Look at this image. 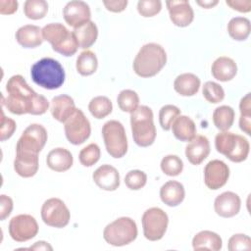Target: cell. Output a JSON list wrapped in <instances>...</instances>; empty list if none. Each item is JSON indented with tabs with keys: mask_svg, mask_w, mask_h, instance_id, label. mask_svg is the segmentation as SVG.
<instances>
[{
	"mask_svg": "<svg viewBox=\"0 0 251 251\" xmlns=\"http://www.w3.org/2000/svg\"><path fill=\"white\" fill-rule=\"evenodd\" d=\"M64 129L68 141L74 145L82 144L88 139L91 133L88 119L83 112L77 108L64 123Z\"/></svg>",
	"mask_w": 251,
	"mask_h": 251,
	"instance_id": "30bf717a",
	"label": "cell"
},
{
	"mask_svg": "<svg viewBox=\"0 0 251 251\" xmlns=\"http://www.w3.org/2000/svg\"><path fill=\"white\" fill-rule=\"evenodd\" d=\"M105 241L113 246H125L137 237L135 222L128 217H121L106 226L103 230Z\"/></svg>",
	"mask_w": 251,
	"mask_h": 251,
	"instance_id": "52a82bcc",
	"label": "cell"
},
{
	"mask_svg": "<svg viewBox=\"0 0 251 251\" xmlns=\"http://www.w3.org/2000/svg\"><path fill=\"white\" fill-rule=\"evenodd\" d=\"M118 106L123 112L132 113L139 106V96L131 89L122 90L117 98Z\"/></svg>",
	"mask_w": 251,
	"mask_h": 251,
	"instance_id": "836d02e7",
	"label": "cell"
},
{
	"mask_svg": "<svg viewBox=\"0 0 251 251\" xmlns=\"http://www.w3.org/2000/svg\"><path fill=\"white\" fill-rule=\"evenodd\" d=\"M227 249L229 251L250 250L251 249V239L246 234H242V233L233 234L228 239Z\"/></svg>",
	"mask_w": 251,
	"mask_h": 251,
	"instance_id": "7bdbcfd3",
	"label": "cell"
},
{
	"mask_svg": "<svg viewBox=\"0 0 251 251\" xmlns=\"http://www.w3.org/2000/svg\"><path fill=\"white\" fill-rule=\"evenodd\" d=\"M161 9L162 2L160 0H139L137 2V11L144 18L157 15Z\"/></svg>",
	"mask_w": 251,
	"mask_h": 251,
	"instance_id": "b9f144b4",
	"label": "cell"
},
{
	"mask_svg": "<svg viewBox=\"0 0 251 251\" xmlns=\"http://www.w3.org/2000/svg\"><path fill=\"white\" fill-rule=\"evenodd\" d=\"M16 39L25 48H35L42 44V29L34 25H23L17 30Z\"/></svg>",
	"mask_w": 251,
	"mask_h": 251,
	"instance_id": "cb8c5ba5",
	"label": "cell"
},
{
	"mask_svg": "<svg viewBox=\"0 0 251 251\" xmlns=\"http://www.w3.org/2000/svg\"><path fill=\"white\" fill-rule=\"evenodd\" d=\"M30 249H39V250H52V246H50L47 242L45 241H37L35 242L34 245L30 247Z\"/></svg>",
	"mask_w": 251,
	"mask_h": 251,
	"instance_id": "f907efd6",
	"label": "cell"
},
{
	"mask_svg": "<svg viewBox=\"0 0 251 251\" xmlns=\"http://www.w3.org/2000/svg\"><path fill=\"white\" fill-rule=\"evenodd\" d=\"M185 196L183 185L176 180H169L160 188V198L163 203L170 207L179 205Z\"/></svg>",
	"mask_w": 251,
	"mask_h": 251,
	"instance_id": "603a6c76",
	"label": "cell"
},
{
	"mask_svg": "<svg viewBox=\"0 0 251 251\" xmlns=\"http://www.w3.org/2000/svg\"><path fill=\"white\" fill-rule=\"evenodd\" d=\"M210 153V143L206 136L196 135L185 147V156L192 165H200Z\"/></svg>",
	"mask_w": 251,
	"mask_h": 251,
	"instance_id": "ffe728a7",
	"label": "cell"
},
{
	"mask_svg": "<svg viewBox=\"0 0 251 251\" xmlns=\"http://www.w3.org/2000/svg\"><path fill=\"white\" fill-rule=\"evenodd\" d=\"M48 12V4L45 0H26L24 4V13L30 20H40Z\"/></svg>",
	"mask_w": 251,
	"mask_h": 251,
	"instance_id": "e575fe53",
	"label": "cell"
},
{
	"mask_svg": "<svg viewBox=\"0 0 251 251\" xmlns=\"http://www.w3.org/2000/svg\"><path fill=\"white\" fill-rule=\"evenodd\" d=\"M76 71L83 76L94 74L98 68V60L94 52L91 50L82 51L76 58Z\"/></svg>",
	"mask_w": 251,
	"mask_h": 251,
	"instance_id": "1f68e13d",
	"label": "cell"
},
{
	"mask_svg": "<svg viewBox=\"0 0 251 251\" xmlns=\"http://www.w3.org/2000/svg\"><path fill=\"white\" fill-rule=\"evenodd\" d=\"M227 31L232 39L237 41H243L247 39L250 34V21L245 17L232 18L227 24Z\"/></svg>",
	"mask_w": 251,
	"mask_h": 251,
	"instance_id": "f546056e",
	"label": "cell"
},
{
	"mask_svg": "<svg viewBox=\"0 0 251 251\" xmlns=\"http://www.w3.org/2000/svg\"><path fill=\"white\" fill-rule=\"evenodd\" d=\"M75 109L74 99L69 95H58L53 97L51 100V114L53 118L60 123H65Z\"/></svg>",
	"mask_w": 251,
	"mask_h": 251,
	"instance_id": "44dd1931",
	"label": "cell"
},
{
	"mask_svg": "<svg viewBox=\"0 0 251 251\" xmlns=\"http://www.w3.org/2000/svg\"><path fill=\"white\" fill-rule=\"evenodd\" d=\"M103 4L108 11L120 13L126 9L127 5V0H104Z\"/></svg>",
	"mask_w": 251,
	"mask_h": 251,
	"instance_id": "7dc6e473",
	"label": "cell"
},
{
	"mask_svg": "<svg viewBox=\"0 0 251 251\" xmlns=\"http://www.w3.org/2000/svg\"><path fill=\"white\" fill-rule=\"evenodd\" d=\"M18 9V1L15 0H1L0 1V14L11 15Z\"/></svg>",
	"mask_w": 251,
	"mask_h": 251,
	"instance_id": "c3c4849f",
	"label": "cell"
},
{
	"mask_svg": "<svg viewBox=\"0 0 251 251\" xmlns=\"http://www.w3.org/2000/svg\"><path fill=\"white\" fill-rule=\"evenodd\" d=\"M240 118L239 127L246 134H251V97L250 93H247L239 103Z\"/></svg>",
	"mask_w": 251,
	"mask_h": 251,
	"instance_id": "d590c367",
	"label": "cell"
},
{
	"mask_svg": "<svg viewBox=\"0 0 251 251\" xmlns=\"http://www.w3.org/2000/svg\"><path fill=\"white\" fill-rule=\"evenodd\" d=\"M180 115V110L175 105H165L159 111V123L164 130L171 129L174 121Z\"/></svg>",
	"mask_w": 251,
	"mask_h": 251,
	"instance_id": "f35d334b",
	"label": "cell"
},
{
	"mask_svg": "<svg viewBox=\"0 0 251 251\" xmlns=\"http://www.w3.org/2000/svg\"><path fill=\"white\" fill-rule=\"evenodd\" d=\"M92 178L95 184L106 191H115L120 186V174L118 170L111 165H102L97 168Z\"/></svg>",
	"mask_w": 251,
	"mask_h": 251,
	"instance_id": "ac0fdd59",
	"label": "cell"
},
{
	"mask_svg": "<svg viewBox=\"0 0 251 251\" xmlns=\"http://www.w3.org/2000/svg\"><path fill=\"white\" fill-rule=\"evenodd\" d=\"M101 151L96 143H90L82 148L78 154L79 162L84 167H91L100 159Z\"/></svg>",
	"mask_w": 251,
	"mask_h": 251,
	"instance_id": "ab89813d",
	"label": "cell"
},
{
	"mask_svg": "<svg viewBox=\"0 0 251 251\" xmlns=\"http://www.w3.org/2000/svg\"><path fill=\"white\" fill-rule=\"evenodd\" d=\"M71 218V213L66 204L59 198L47 199L41 207V219L49 226L65 227Z\"/></svg>",
	"mask_w": 251,
	"mask_h": 251,
	"instance_id": "8fae6325",
	"label": "cell"
},
{
	"mask_svg": "<svg viewBox=\"0 0 251 251\" xmlns=\"http://www.w3.org/2000/svg\"><path fill=\"white\" fill-rule=\"evenodd\" d=\"M202 93L204 98L212 104L220 103L225 98L224 88L219 83L214 81L205 82L202 88Z\"/></svg>",
	"mask_w": 251,
	"mask_h": 251,
	"instance_id": "74e56055",
	"label": "cell"
},
{
	"mask_svg": "<svg viewBox=\"0 0 251 251\" xmlns=\"http://www.w3.org/2000/svg\"><path fill=\"white\" fill-rule=\"evenodd\" d=\"M38 232L36 220L27 214H21L11 219L9 234L17 242H25L33 238Z\"/></svg>",
	"mask_w": 251,
	"mask_h": 251,
	"instance_id": "4fadbf2b",
	"label": "cell"
},
{
	"mask_svg": "<svg viewBox=\"0 0 251 251\" xmlns=\"http://www.w3.org/2000/svg\"><path fill=\"white\" fill-rule=\"evenodd\" d=\"M46 163L49 169L55 172H66L68 171L74 163V158L72 153L62 147L52 149L46 158Z\"/></svg>",
	"mask_w": 251,
	"mask_h": 251,
	"instance_id": "d4e9b609",
	"label": "cell"
},
{
	"mask_svg": "<svg viewBox=\"0 0 251 251\" xmlns=\"http://www.w3.org/2000/svg\"><path fill=\"white\" fill-rule=\"evenodd\" d=\"M215 147L233 163L245 161L250 150L249 142L244 136L230 131L219 132L215 137Z\"/></svg>",
	"mask_w": 251,
	"mask_h": 251,
	"instance_id": "8992f818",
	"label": "cell"
},
{
	"mask_svg": "<svg viewBox=\"0 0 251 251\" xmlns=\"http://www.w3.org/2000/svg\"><path fill=\"white\" fill-rule=\"evenodd\" d=\"M102 136L107 152L113 158H122L127 151V139L122 123L108 121L102 127Z\"/></svg>",
	"mask_w": 251,
	"mask_h": 251,
	"instance_id": "ba28073f",
	"label": "cell"
},
{
	"mask_svg": "<svg viewBox=\"0 0 251 251\" xmlns=\"http://www.w3.org/2000/svg\"><path fill=\"white\" fill-rule=\"evenodd\" d=\"M13 210V200L5 195L2 194L0 196V220L4 221L6 218H8Z\"/></svg>",
	"mask_w": 251,
	"mask_h": 251,
	"instance_id": "f6af8a7d",
	"label": "cell"
},
{
	"mask_svg": "<svg viewBox=\"0 0 251 251\" xmlns=\"http://www.w3.org/2000/svg\"><path fill=\"white\" fill-rule=\"evenodd\" d=\"M48 135L45 127L39 124L29 125L19 138L16 151H25L38 154L44 147Z\"/></svg>",
	"mask_w": 251,
	"mask_h": 251,
	"instance_id": "7c38bea8",
	"label": "cell"
},
{
	"mask_svg": "<svg viewBox=\"0 0 251 251\" xmlns=\"http://www.w3.org/2000/svg\"><path fill=\"white\" fill-rule=\"evenodd\" d=\"M196 3L201 6L202 8H205V9H210V8H213L214 6H216L219 1L218 0H204V1H196Z\"/></svg>",
	"mask_w": 251,
	"mask_h": 251,
	"instance_id": "681fc988",
	"label": "cell"
},
{
	"mask_svg": "<svg viewBox=\"0 0 251 251\" xmlns=\"http://www.w3.org/2000/svg\"><path fill=\"white\" fill-rule=\"evenodd\" d=\"M8 96H2V106L15 115H43L49 108L48 100L37 94L25 81L23 75H15L6 83Z\"/></svg>",
	"mask_w": 251,
	"mask_h": 251,
	"instance_id": "6da1fadb",
	"label": "cell"
},
{
	"mask_svg": "<svg viewBox=\"0 0 251 251\" xmlns=\"http://www.w3.org/2000/svg\"><path fill=\"white\" fill-rule=\"evenodd\" d=\"M162 172L169 176H176L183 170V162L176 155H167L161 161Z\"/></svg>",
	"mask_w": 251,
	"mask_h": 251,
	"instance_id": "8d00e7d4",
	"label": "cell"
},
{
	"mask_svg": "<svg viewBox=\"0 0 251 251\" xmlns=\"http://www.w3.org/2000/svg\"><path fill=\"white\" fill-rule=\"evenodd\" d=\"M175 137L180 141H190L196 136V126L187 116H178L171 126Z\"/></svg>",
	"mask_w": 251,
	"mask_h": 251,
	"instance_id": "4316f807",
	"label": "cell"
},
{
	"mask_svg": "<svg viewBox=\"0 0 251 251\" xmlns=\"http://www.w3.org/2000/svg\"><path fill=\"white\" fill-rule=\"evenodd\" d=\"M42 37L51 44L55 52L66 57L75 55L79 47L74 32L60 23L46 25L42 28Z\"/></svg>",
	"mask_w": 251,
	"mask_h": 251,
	"instance_id": "5b68a950",
	"label": "cell"
},
{
	"mask_svg": "<svg viewBox=\"0 0 251 251\" xmlns=\"http://www.w3.org/2000/svg\"><path fill=\"white\" fill-rule=\"evenodd\" d=\"M213 76L220 81H229L237 74L236 63L229 57L221 56L217 58L211 67Z\"/></svg>",
	"mask_w": 251,
	"mask_h": 251,
	"instance_id": "7402d4cb",
	"label": "cell"
},
{
	"mask_svg": "<svg viewBox=\"0 0 251 251\" xmlns=\"http://www.w3.org/2000/svg\"><path fill=\"white\" fill-rule=\"evenodd\" d=\"M141 223L145 238L150 241H157L165 235L169 218L161 208L152 207L143 213Z\"/></svg>",
	"mask_w": 251,
	"mask_h": 251,
	"instance_id": "9c48e42d",
	"label": "cell"
},
{
	"mask_svg": "<svg viewBox=\"0 0 251 251\" xmlns=\"http://www.w3.org/2000/svg\"><path fill=\"white\" fill-rule=\"evenodd\" d=\"M130 126L134 142L140 147L152 145L156 138L153 112L148 106H138L130 114Z\"/></svg>",
	"mask_w": 251,
	"mask_h": 251,
	"instance_id": "277c9868",
	"label": "cell"
},
{
	"mask_svg": "<svg viewBox=\"0 0 251 251\" xmlns=\"http://www.w3.org/2000/svg\"><path fill=\"white\" fill-rule=\"evenodd\" d=\"M79 48L86 49L92 46L98 36V28L94 22L89 21L73 30Z\"/></svg>",
	"mask_w": 251,
	"mask_h": 251,
	"instance_id": "f1b7e54d",
	"label": "cell"
},
{
	"mask_svg": "<svg viewBox=\"0 0 251 251\" xmlns=\"http://www.w3.org/2000/svg\"><path fill=\"white\" fill-rule=\"evenodd\" d=\"M88 110L95 119H104L112 113V101L106 96H96L88 104Z\"/></svg>",
	"mask_w": 251,
	"mask_h": 251,
	"instance_id": "d6a6232c",
	"label": "cell"
},
{
	"mask_svg": "<svg viewBox=\"0 0 251 251\" xmlns=\"http://www.w3.org/2000/svg\"><path fill=\"white\" fill-rule=\"evenodd\" d=\"M200 87V78L191 73L177 75L174 81L175 90L181 96H193Z\"/></svg>",
	"mask_w": 251,
	"mask_h": 251,
	"instance_id": "83f0119b",
	"label": "cell"
},
{
	"mask_svg": "<svg viewBox=\"0 0 251 251\" xmlns=\"http://www.w3.org/2000/svg\"><path fill=\"white\" fill-rule=\"evenodd\" d=\"M147 182V176L140 170L129 171L125 176L126 185L131 190H139L145 186Z\"/></svg>",
	"mask_w": 251,
	"mask_h": 251,
	"instance_id": "60d3db41",
	"label": "cell"
},
{
	"mask_svg": "<svg viewBox=\"0 0 251 251\" xmlns=\"http://www.w3.org/2000/svg\"><path fill=\"white\" fill-rule=\"evenodd\" d=\"M65 22L76 28L90 21L91 12L88 4L79 0H73L67 3L63 10Z\"/></svg>",
	"mask_w": 251,
	"mask_h": 251,
	"instance_id": "9a60e30c",
	"label": "cell"
},
{
	"mask_svg": "<svg viewBox=\"0 0 251 251\" xmlns=\"http://www.w3.org/2000/svg\"><path fill=\"white\" fill-rule=\"evenodd\" d=\"M38 154L16 151L14 160V170L22 177H31L38 171Z\"/></svg>",
	"mask_w": 251,
	"mask_h": 251,
	"instance_id": "d6986e66",
	"label": "cell"
},
{
	"mask_svg": "<svg viewBox=\"0 0 251 251\" xmlns=\"http://www.w3.org/2000/svg\"><path fill=\"white\" fill-rule=\"evenodd\" d=\"M226 4L231 9L241 13H248L251 11V0H226Z\"/></svg>",
	"mask_w": 251,
	"mask_h": 251,
	"instance_id": "bcb514c9",
	"label": "cell"
},
{
	"mask_svg": "<svg viewBox=\"0 0 251 251\" xmlns=\"http://www.w3.org/2000/svg\"><path fill=\"white\" fill-rule=\"evenodd\" d=\"M229 177L228 166L221 160H212L204 168L205 185L212 190L223 187Z\"/></svg>",
	"mask_w": 251,
	"mask_h": 251,
	"instance_id": "5bb4252c",
	"label": "cell"
},
{
	"mask_svg": "<svg viewBox=\"0 0 251 251\" xmlns=\"http://www.w3.org/2000/svg\"><path fill=\"white\" fill-rule=\"evenodd\" d=\"M30 75L34 83L45 89H57L65 81L62 65L53 58H42L31 66Z\"/></svg>",
	"mask_w": 251,
	"mask_h": 251,
	"instance_id": "3957f363",
	"label": "cell"
},
{
	"mask_svg": "<svg viewBox=\"0 0 251 251\" xmlns=\"http://www.w3.org/2000/svg\"><path fill=\"white\" fill-rule=\"evenodd\" d=\"M0 140L5 141L9 139L16 130V122L4 115L3 110H1V124H0Z\"/></svg>",
	"mask_w": 251,
	"mask_h": 251,
	"instance_id": "ee69618b",
	"label": "cell"
},
{
	"mask_svg": "<svg viewBox=\"0 0 251 251\" xmlns=\"http://www.w3.org/2000/svg\"><path fill=\"white\" fill-rule=\"evenodd\" d=\"M234 110L227 105H223L215 109L213 113V123L221 131H227L234 122Z\"/></svg>",
	"mask_w": 251,
	"mask_h": 251,
	"instance_id": "4dcf8cb0",
	"label": "cell"
},
{
	"mask_svg": "<svg viewBox=\"0 0 251 251\" xmlns=\"http://www.w3.org/2000/svg\"><path fill=\"white\" fill-rule=\"evenodd\" d=\"M240 197L231 191H226L218 195L214 202V209L217 215L223 218H231L240 211Z\"/></svg>",
	"mask_w": 251,
	"mask_h": 251,
	"instance_id": "e0dca14e",
	"label": "cell"
},
{
	"mask_svg": "<svg viewBox=\"0 0 251 251\" xmlns=\"http://www.w3.org/2000/svg\"><path fill=\"white\" fill-rule=\"evenodd\" d=\"M167 54L165 49L157 43L143 45L133 60V71L140 77L156 75L166 65Z\"/></svg>",
	"mask_w": 251,
	"mask_h": 251,
	"instance_id": "7a4b0ae2",
	"label": "cell"
},
{
	"mask_svg": "<svg viewBox=\"0 0 251 251\" xmlns=\"http://www.w3.org/2000/svg\"><path fill=\"white\" fill-rule=\"evenodd\" d=\"M170 19L173 24L179 27L188 26L193 19L194 12L186 0H169L166 2Z\"/></svg>",
	"mask_w": 251,
	"mask_h": 251,
	"instance_id": "2e32d148",
	"label": "cell"
},
{
	"mask_svg": "<svg viewBox=\"0 0 251 251\" xmlns=\"http://www.w3.org/2000/svg\"><path fill=\"white\" fill-rule=\"evenodd\" d=\"M223 241L221 236L211 230H202L196 233L192 239L194 250L219 251L222 249Z\"/></svg>",
	"mask_w": 251,
	"mask_h": 251,
	"instance_id": "484cf974",
	"label": "cell"
}]
</instances>
